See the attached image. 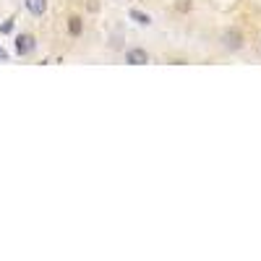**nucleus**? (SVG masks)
I'll list each match as a JSON object with an SVG mask.
<instances>
[{
    "label": "nucleus",
    "instance_id": "20e7f679",
    "mask_svg": "<svg viewBox=\"0 0 261 261\" xmlns=\"http://www.w3.org/2000/svg\"><path fill=\"white\" fill-rule=\"evenodd\" d=\"M26 11L32 13V16H44V11H47V0H24Z\"/></svg>",
    "mask_w": 261,
    "mask_h": 261
},
{
    "label": "nucleus",
    "instance_id": "f03ea898",
    "mask_svg": "<svg viewBox=\"0 0 261 261\" xmlns=\"http://www.w3.org/2000/svg\"><path fill=\"white\" fill-rule=\"evenodd\" d=\"M123 60H126L128 66H146L151 58H149V53L144 47H128L126 55H123Z\"/></svg>",
    "mask_w": 261,
    "mask_h": 261
},
{
    "label": "nucleus",
    "instance_id": "39448f33",
    "mask_svg": "<svg viewBox=\"0 0 261 261\" xmlns=\"http://www.w3.org/2000/svg\"><path fill=\"white\" fill-rule=\"evenodd\" d=\"M68 34L71 37H81L84 34V19L76 16V13H73V16H68Z\"/></svg>",
    "mask_w": 261,
    "mask_h": 261
},
{
    "label": "nucleus",
    "instance_id": "0eeeda50",
    "mask_svg": "<svg viewBox=\"0 0 261 261\" xmlns=\"http://www.w3.org/2000/svg\"><path fill=\"white\" fill-rule=\"evenodd\" d=\"M173 8H175V13H191L193 11V0H175Z\"/></svg>",
    "mask_w": 261,
    "mask_h": 261
},
{
    "label": "nucleus",
    "instance_id": "f257e3e1",
    "mask_svg": "<svg viewBox=\"0 0 261 261\" xmlns=\"http://www.w3.org/2000/svg\"><path fill=\"white\" fill-rule=\"evenodd\" d=\"M220 44H222V50H227V53H240L245 47V32L240 26H227L225 32L220 34Z\"/></svg>",
    "mask_w": 261,
    "mask_h": 261
},
{
    "label": "nucleus",
    "instance_id": "1a4fd4ad",
    "mask_svg": "<svg viewBox=\"0 0 261 261\" xmlns=\"http://www.w3.org/2000/svg\"><path fill=\"white\" fill-rule=\"evenodd\" d=\"M11 29H13V21H6L3 26H0V32H3V34H8V32H11Z\"/></svg>",
    "mask_w": 261,
    "mask_h": 261
},
{
    "label": "nucleus",
    "instance_id": "423d86ee",
    "mask_svg": "<svg viewBox=\"0 0 261 261\" xmlns=\"http://www.w3.org/2000/svg\"><path fill=\"white\" fill-rule=\"evenodd\" d=\"M128 16H131L136 24H141V26H149V24H151V19L146 16L144 11H139V8H131V11H128Z\"/></svg>",
    "mask_w": 261,
    "mask_h": 261
},
{
    "label": "nucleus",
    "instance_id": "6e6552de",
    "mask_svg": "<svg viewBox=\"0 0 261 261\" xmlns=\"http://www.w3.org/2000/svg\"><path fill=\"white\" fill-rule=\"evenodd\" d=\"M86 8H89L91 13H97V11H99V3H94V0H89V3H86Z\"/></svg>",
    "mask_w": 261,
    "mask_h": 261
},
{
    "label": "nucleus",
    "instance_id": "7ed1b4c3",
    "mask_svg": "<svg viewBox=\"0 0 261 261\" xmlns=\"http://www.w3.org/2000/svg\"><path fill=\"white\" fill-rule=\"evenodd\" d=\"M37 47V39L32 34H19L16 37V53L19 55H29V53H34Z\"/></svg>",
    "mask_w": 261,
    "mask_h": 261
}]
</instances>
